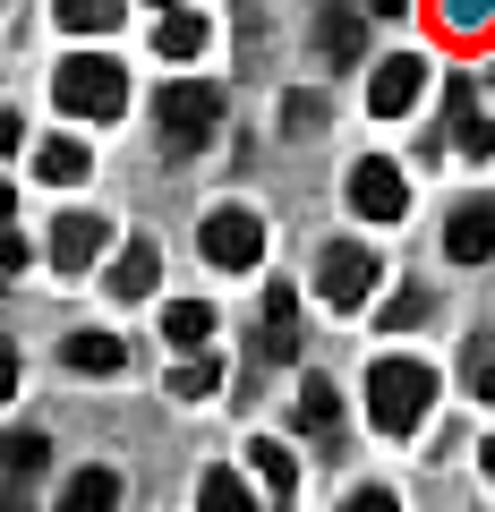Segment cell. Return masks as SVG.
I'll use <instances>...</instances> for the list:
<instances>
[{
    "instance_id": "6da1fadb",
    "label": "cell",
    "mask_w": 495,
    "mask_h": 512,
    "mask_svg": "<svg viewBox=\"0 0 495 512\" xmlns=\"http://www.w3.org/2000/svg\"><path fill=\"white\" fill-rule=\"evenodd\" d=\"M427 410H436V367H419V359L367 367V419H376V436H419Z\"/></svg>"
},
{
    "instance_id": "7a4b0ae2",
    "label": "cell",
    "mask_w": 495,
    "mask_h": 512,
    "mask_svg": "<svg viewBox=\"0 0 495 512\" xmlns=\"http://www.w3.org/2000/svg\"><path fill=\"white\" fill-rule=\"evenodd\" d=\"M52 94H60L69 120H120V111H129V77H120L111 52H69L52 69Z\"/></svg>"
},
{
    "instance_id": "3957f363",
    "label": "cell",
    "mask_w": 495,
    "mask_h": 512,
    "mask_svg": "<svg viewBox=\"0 0 495 512\" xmlns=\"http://www.w3.org/2000/svg\"><path fill=\"white\" fill-rule=\"evenodd\" d=\"M376 274H385V256L367 248V239H325V256H316V282H325V308H367Z\"/></svg>"
},
{
    "instance_id": "277c9868",
    "label": "cell",
    "mask_w": 495,
    "mask_h": 512,
    "mask_svg": "<svg viewBox=\"0 0 495 512\" xmlns=\"http://www.w3.org/2000/svg\"><path fill=\"white\" fill-rule=\"evenodd\" d=\"M197 256H205V265H222V274H248V265L265 256V222L248 214V205H214L205 231H197Z\"/></svg>"
},
{
    "instance_id": "5b68a950",
    "label": "cell",
    "mask_w": 495,
    "mask_h": 512,
    "mask_svg": "<svg viewBox=\"0 0 495 512\" xmlns=\"http://www.w3.org/2000/svg\"><path fill=\"white\" fill-rule=\"evenodd\" d=\"M163 146H180V154H197V146H214V120H222V94L214 86H163Z\"/></svg>"
},
{
    "instance_id": "8992f818",
    "label": "cell",
    "mask_w": 495,
    "mask_h": 512,
    "mask_svg": "<svg viewBox=\"0 0 495 512\" xmlns=\"http://www.w3.org/2000/svg\"><path fill=\"white\" fill-rule=\"evenodd\" d=\"M350 214H359V222H402V214H410V180H402V163L367 154V163L350 171Z\"/></svg>"
},
{
    "instance_id": "52a82bcc",
    "label": "cell",
    "mask_w": 495,
    "mask_h": 512,
    "mask_svg": "<svg viewBox=\"0 0 495 512\" xmlns=\"http://www.w3.org/2000/svg\"><path fill=\"white\" fill-rule=\"evenodd\" d=\"M419 86H427V69H419V52H393L385 69L367 77V111H376V120H402V111L419 103Z\"/></svg>"
},
{
    "instance_id": "ba28073f",
    "label": "cell",
    "mask_w": 495,
    "mask_h": 512,
    "mask_svg": "<svg viewBox=\"0 0 495 512\" xmlns=\"http://www.w3.org/2000/svg\"><path fill=\"white\" fill-rule=\"evenodd\" d=\"M487 248H495V205L487 197L453 205V222H444V256H453V265H487Z\"/></svg>"
},
{
    "instance_id": "9c48e42d",
    "label": "cell",
    "mask_w": 495,
    "mask_h": 512,
    "mask_svg": "<svg viewBox=\"0 0 495 512\" xmlns=\"http://www.w3.org/2000/svg\"><path fill=\"white\" fill-rule=\"evenodd\" d=\"M103 239H111V231H103V214H60L43 248H52L60 274H77V265H94V256H103Z\"/></svg>"
},
{
    "instance_id": "30bf717a",
    "label": "cell",
    "mask_w": 495,
    "mask_h": 512,
    "mask_svg": "<svg viewBox=\"0 0 495 512\" xmlns=\"http://www.w3.org/2000/svg\"><path fill=\"white\" fill-rule=\"evenodd\" d=\"M257 359H299V291L291 282H274V291H265V333H257Z\"/></svg>"
},
{
    "instance_id": "8fae6325",
    "label": "cell",
    "mask_w": 495,
    "mask_h": 512,
    "mask_svg": "<svg viewBox=\"0 0 495 512\" xmlns=\"http://www.w3.org/2000/svg\"><path fill=\"white\" fill-rule=\"evenodd\" d=\"M154 282H163V248H154V239H129L120 265H111V299H146Z\"/></svg>"
},
{
    "instance_id": "7c38bea8",
    "label": "cell",
    "mask_w": 495,
    "mask_h": 512,
    "mask_svg": "<svg viewBox=\"0 0 495 512\" xmlns=\"http://www.w3.org/2000/svg\"><path fill=\"white\" fill-rule=\"evenodd\" d=\"M453 137L470 163H487V94L470 86V77H453Z\"/></svg>"
},
{
    "instance_id": "4fadbf2b",
    "label": "cell",
    "mask_w": 495,
    "mask_h": 512,
    "mask_svg": "<svg viewBox=\"0 0 495 512\" xmlns=\"http://www.w3.org/2000/svg\"><path fill=\"white\" fill-rule=\"evenodd\" d=\"M163 342L180 350V359L205 350V342H214V308H205V299H171V308H163Z\"/></svg>"
},
{
    "instance_id": "5bb4252c",
    "label": "cell",
    "mask_w": 495,
    "mask_h": 512,
    "mask_svg": "<svg viewBox=\"0 0 495 512\" xmlns=\"http://www.w3.org/2000/svg\"><path fill=\"white\" fill-rule=\"evenodd\" d=\"M60 359L77 367V376H120L129 367V350H120V333H69V350Z\"/></svg>"
},
{
    "instance_id": "9a60e30c",
    "label": "cell",
    "mask_w": 495,
    "mask_h": 512,
    "mask_svg": "<svg viewBox=\"0 0 495 512\" xmlns=\"http://www.w3.org/2000/svg\"><path fill=\"white\" fill-rule=\"evenodd\" d=\"M111 504H120V470H77L52 512H111Z\"/></svg>"
},
{
    "instance_id": "2e32d148",
    "label": "cell",
    "mask_w": 495,
    "mask_h": 512,
    "mask_svg": "<svg viewBox=\"0 0 495 512\" xmlns=\"http://www.w3.org/2000/svg\"><path fill=\"white\" fill-rule=\"evenodd\" d=\"M299 427H308V436H325V444H333V427H342V393H333L325 376L299 384Z\"/></svg>"
},
{
    "instance_id": "e0dca14e",
    "label": "cell",
    "mask_w": 495,
    "mask_h": 512,
    "mask_svg": "<svg viewBox=\"0 0 495 512\" xmlns=\"http://www.w3.org/2000/svg\"><path fill=\"white\" fill-rule=\"evenodd\" d=\"M197 512H257V495H248L239 470H205L197 478Z\"/></svg>"
},
{
    "instance_id": "ac0fdd59",
    "label": "cell",
    "mask_w": 495,
    "mask_h": 512,
    "mask_svg": "<svg viewBox=\"0 0 495 512\" xmlns=\"http://www.w3.org/2000/svg\"><path fill=\"white\" fill-rule=\"evenodd\" d=\"M154 52H163V60H197L205 52V18H197V9H171L163 35H154Z\"/></svg>"
},
{
    "instance_id": "d6986e66",
    "label": "cell",
    "mask_w": 495,
    "mask_h": 512,
    "mask_svg": "<svg viewBox=\"0 0 495 512\" xmlns=\"http://www.w3.org/2000/svg\"><path fill=\"white\" fill-rule=\"evenodd\" d=\"M60 9V26H69V35H103V26H120V9H129V0H52Z\"/></svg>"
},
{
    "instance_id": "ffe728a7",
    "label": "cell",
    "mask_w": 495,
    "mask_h": 512,
    "mask_svg": "<svg viewBox=\"0 0 495 512\" xmlns=\"http://www.w3.org/2000/svg\"><path fill=\"white\" fill-rule=\"evenodd\" d=\"M214 384H222V367L205 359V350H188V359L171 367V402H205V393H214Z\"/></svg>"
},
{
    "instance_id": "44dd1931",
    "label": "cell",
    "mask_w": 495,
    "mask_h": 512,
    "mask_svg": "<svg viewBox=\"0 0 495 512\" xmlns=\"http://www.w3.org/2000/svg\"><path fill=\"white\" fill-rule=\"evenodd\" d=\"M35 171H43V180H86V146H77V137H43Z\"/></svg>"
},
{
    "instance_id": "7402d4cb",
    "label": "cell",
    "mask_w": 495,
    "mask_h": 512,
    "mask_svg": "<svg viewBox=\"0 0 495 512\" xmlns=\"http://www.w3.org/2000/svg\"><path fill=\"white\" fill-rule=\"evenodd\" d=\"M248 461H257V478H265V487H274V495H291V487H299V461L282 453L274 436H257V444H248Z\"/></svg>"
},
{
    "instance_id": "603a6c76",
    "label": "cell",
    "mask_w": 495,
    "mask_h": 512,
    "mask_svg": "<svg viewBox=\"0 0 495 512\" xmlns=\"http://www.w3.org/2000/svg\"><path fill=\"white\" fill-rule=\"evenodd\" d=\"M43 461H52V444H43L35 427H26V436H9V444H0V470H9V478H35Z\"/></svg>"
},
{
    "instance_id": "cb8c5ba5",
    "label": "cell",
    "mask_w": 495,
    "mask_h": 512,
    "mask_svg": "<svg viewBox=\"0 0 495 512\" xmlns=\"http://www.w3.org/2000/svg\"><path fill=\"white\" fill-rule=\"evenodd\" d=\"M316 35H325V60H359V18H350V9H325V26H316Z\"/></svg>"
},
{
    "instance_id": "d4e9b609",
    "label": "cell",
    "mask_w": 495,
    "mask_h": 512,
    "mask_svg": "<svg viewBox=\"0 0 495 512\" xmlns=\"http://www.w3.org/2000/svg\"><path fill=\"white\" fill-rule=\"evenodd\" d=\"M487 359H495L487 333H470V350H461V384H470V393H487Z\"/></svg>"
},
{
    "instance_id": "484cf974",
    "label": "cell",
    "mask_w": 495,
    "mask_h": 512,
    "mask_svg": "<svg viewBox=\"0 0 495 512\" xmlns=\"http://www.w3.org/2000/svg\"><path fill=\"white\" fill-rule=\"evenodd\" d=\"M282 120H291V137H308V128L325 120V111H316V94H291V103H282Z\"/></svg>"
},
{
    "instance_id": "4316f807",
    "label": "cell",
    "mask_w": 495,
    "mask_h": 512,
    "mask_svg": "<svg viewBox=\"0 0 495 512\" xmlns=\"http://www.w3.org/2000/svg\"><path fill=\"white\" fill-rule=\"evenodd\" d=\"M427 316V291H393V308H385V325H419Z\"/></svg>"
},
{
    "instance_id": "83f0119b",
    "label": "cell",
    "mask_w": 495,
    "mask_h": 512,
    "mask_svg": "<svg viewBox=\"0 0 495 512\" xmlns=\"http://www.w3.org/2000/svg\"><path fill=\"white\" fill-rule=\"evenodd\" d=\"M342 512H402V504H393V487H359Z\"/></svg>"
},
{
    "instance_id": "f1b7e54d",
    "label": "cell",
    "mask_w": 495,
    "mask_h": 512,
    "mask_svg": "<svg viewBox=\"0 0 495 512\" xmlns=\"http://www.w3.org/2000/svg\"><path fill=\"white\" fill-rule=\"evenodd\" d=\"M18 393V350H9V333H0V402Z\"/></svg>"
},
{
    "instance_id": "f546056e",
    "label": "cell",
    "mask_w": 495,
    "mask_h": 512,
    "mask_svg": "<svg viewBox=\"0 0 495 512\" xmlns=\"http://www.w3.org/2000/svg\"><path fill=\"white\" fill-rule=\"evenodd\" d=\"M0 265H26V239L9 231V222H0Z\"/></svg>"
},
{
    "instance_id": "4dcf8cb0",
    "label": "cell",
    "mask_w": 495,
    "mask_h": 512,
    "mask_svg": "<svg viewBox=\"0 0 495 512\" xmlns=\"http://www.w3.org/2000/svg\"><path fill=\"white\" fill-rule=\"evenodd\" d=\"M9 146H18V120H9V111H0V154H9Z\"/></svg>"
},
{
    "instance_id": "1f68e13d",
    "label": "cell",
    "mask_w": 495,
    "mask_h": 512,
    "mask_svg": "<svg viewBox=\"0 0 495 512\" xmlns=\"http://www.w3.org/2000/svg\"><path fill=\"white\" fill-rule=\"evenodd\" d=\"M367 9H385V18H402V9H410V0H367Z\"/></svg>"
},
{
    "instance_id": "d6a6232c",
    "label": "cell",
    "mask_w": 495,
    "mask_h": 512,
    "mask_svg": "<svg viewBox=\"0 0 495 512\" xmlns=\"http://www.w3.org/2000/svg\"><path fill=\"white\" fill-rule=\"evenodd\" d=\"M9 205H18V188H9V180H0V222H9Z\"/></svg>"
},
{
    "instance_id": "836d02e7",
    "label": "cell",
    "mask_w": 495,
    "mask_h": 512,
    "mask_svg": "<svg viewBox=\"0 0 495 512\" xmlns=\"http://www.w3.org/2000/svg\"><path fill=\"white\" fill-rule=\"evenodd\" d=\"M163 9H180V0H163Z\"/></svg>"
}]
</instances>
